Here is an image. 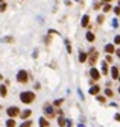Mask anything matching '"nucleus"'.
Instances as JSON below:
<instances>
[{
    "label": "nucleus",
    "mask_w": 120,
    "mask_h": 127,
    "mask_svg": "<svg viewBox=\"0 0 120 127\" xmlns=\"http://www.w3.org/2000/svg\"><path fill=\"white\" fill-rule=\"evenodd\" d=\"M20 100L24 103V105H31V103L35 100V94L32 91H23L20 94Z\"/></svg>",
    "instance_id": "nucleus-1"
},
{
    "label": "nucleus",
    "mask_w": 120,
    "mask_h": 127,
    "mask_svg": "<svg viewBox=\"0 0 120 127\" xmlns=\"http://www.w3.org/2000/svg\"><path fill=\"white\" fill-rule=\"evenodd\" d=\"M6 113H8V117L9 118H17V117H20V109L17 107V106H11L6 109Z\"/></svg>",
    "instance_id": "nucleus-2"
},
{
    "label": "nucleus",
    "mask_w": 120,
    "mask_h": 127,
    "mask_svg": "<svg viewBox=\"0 0 120 127\" xmlns=\"http://www.w3.org/2000/svg\"><path fill=\"white\" fill-rule=\"evenodd\" d=\"M27 79H29V74H27L26 70H20L18 73H17V80H18L20 83H26Z\"/></svg>",
    "instance_id": "nucleus-3"
},
{
    "label": "nucleus",
    "mask_w": 120,
    "mask_h": 127,
    "mask_svg": "<svg viewBox=\"0 0 120 127\" xmlns=\"http://www.w3.org/2000/svg\"><path fill=\"white\" fill-rule=\"evenodd\" d=\"M44 113L47 118H55V109L52 105H44Z\"/></svg>",
    "instance_id": "nucleus-4"
},
{
    "label": "nucleus",
    "mask_w": 120,
    "mask_h": 127,
    "mask_svg": "<svg viewBox=\"0 0 120 127\" xmlns=\"http://www.w3.org/2000/svg\"><path fill=\"white\" fill-rule=\"evenodd\" d=\"M90 76H91L93 80H99L100 79V73L96 70V68H91V70H90Z\"/></svg>",
    "instance_id": "nucleus-5"
},
{
    "label": "nucleus",
    "mask_w": 120,
    "mask_h": 127,
    "mask_svg": "<svg viewBox=\"0 0 120 127\" xmlns=\"http://www.w3.org/2000/svg\"><path fill=\"white\" fill-rule=\"evenodd\" d=\"M31 115H32V111H31V109H26V111H23V112L20 113V118L26 121V120L31 118Z\"/></svg>",
    "instance_id": "nucleus-6"
},
{
    "label": "nucleus",
    "mask_w": 120,
    "mask_h": 127,
    "mask_svg": "<svg viewBox=\"0 0 120 127\" xmlns=\"http://www.w3.org/2000/svg\"><path fill=\"white\" fill-rule=\"evenodd\" d=\"M96 59H97V51H96V50H91V51H90V59H88L91 65H94Z\"/></svg>",
    "instance_id": "nucleus-7"
},
{
    "label": "nucleus",
    "mask_w": 120,
    "mask_h": 127,
    "mask_svg": "<svg viewBox=\"0 0 120 127\" xmlns=\"http://www.w3.org/2000/svg\"><path fill=\"white\" fill-rule=\"evenodd\" d=\"M99 92H100V86L99 85H93L90 88V94L91 95H99Z\"/></svg>",
    "instance_id": "nucleus-8"
},
{
    "label": "nucleus",
    "mask_w": 120,
    "mask_h": 127,
    "mask_svg": "<svg viewBox=\"0 0 120 127\" xmlns=\"http://www.w3.org/2000/svg\"><path fill=\"white\" fill-rule=\"evenodd\" d=\"M105 51L108 55H112L114 51H116V47H114V44H106L105 45Z\"/></svg>",
    "instance_id": "nucleus-9"
},
{
    "label": "nucleus",
    "mask_w": 120,
    "mask_h": 127,
    "mask_svg": "<svg viewBox=\"0 0 120 127\" xmlns=\"http://www.w3.org/2000/svg\"><path fill=\"white\" fill-rule=\"evenodd\" d=\"M88 23H90V17H88V15H84V17H82V21H81V26H82V27H87Z\"/></svg>",
    "instance_id": "nucleus-10"
},
{
    "label": "nucleus",
    "mask_w": 120,
    "mask_h": 127,
    "mask_svg": "<svg viewBox=\"0 0 120 127\" xmlns=\"http://www.w3.org/2000/svg\"><path fill=\"white\" fill-rule=\"evenodd\" d=\"M111 76H112V79H119V68L117 67L111 68Z\"/></svg>",
    "instance_id": "nucleus-11"
},
{
    "label": "nucleus",
    "mask_w": 120,
    "mask_h": 127,
    "mask_svg": "<svg viewBox=\"0 0 120 127\" xmlns=\"http://www.w3.org/2000/svg\"><path fill=\"white\" fill-rule=\"evenodd\" d=\"M38 123H40V127H49V121L46 120L44 117H41V118H40V121H38Z\"/></svg>",
    "instance_id": "nucleus-12"
},
{
    "label": "nucleus",
    "mask_w": 120,
    "mask_h": 127,
    "mask_svg": "<svg viewBox=\"0 0 120 127\" xmlns=\"http://www.w3.org/2000/svg\"><path fill=\"white\" fill-rule=\"evenodd\" d=\"M15 126H17V123H15V120H14V118L6 120V127H15Z\"/></svg>",
    "instance_id": "nucleus-13"
},
{
    "label": "nucleus",
    "mask_w": 120,
    "mask_h": 127,
    "mask_svg": "<svg viewBox=\"0 0 120 127\" xmlns=\"http://www.w3.org/2000/svg\"><path fill=\"white\" fill-rule=\"evenodd\" d=\"M0 95H2V97H6L8 95V89H6V86H5V85L0 86Z\"/></svg>",
    "instance_id": "nucleus-14"
},
{
    "label": "nucleus",
    "mask_w": 120,
    "mask_h": 127,
    "mask_svg": "<svg viewBox=\"0 0 120 127\" xmlns=\"http://www.w3.org/2000/svg\"><path fill=\"white\" fill-rule=\"evenodd\" d=\"M87 57H88V55L84 53V51H81V53H79V62H85V61H87Z\"/></svg>",
    "instance_id": "nucleus-15"
},
{
    "label": "nucleus",
    "mask_w": 120,
    "mask_h": 127,
    "mask_svg": "<svg viewBox=\"0 0 120 127\" xmlns=\"http://www.w3.org/2000/svg\"><path fill=\"white\" fill-rule=\"evenodd\" d=\"M58 124H59V127H64V126L67 124V120H65L64 117H59V118H58Z\"/></svg>",
    "instance_id": "nucleus-16"
},
{
    "label": "nucleus",
    "mask_w": 120,
    "mask_h": 127,
    "mask_svg": "<svg viewBox=\"0 0 120 127\" xmlns=\"http://www.w3.org/2000/svg\"><path fill=\"white\" fill-rule=\"evenodd\" d=\"M102 73L104 74H108V62H102Z\"/></svg>",
    "instance_id": "nucleus-17"
},
{
    "label": "nucleus",
    "mask_w": 120,
    "mask_h": 127,
    "mask_svg": "<svg viewBox=\"0 0 120 127\" xmlns=\"http://www.w3.org/2000/svg\"><path fill=\"white\" fill-rule=\"evenodd\" d=\"M20 127H32V121H31V120H26V121H23Z\"/></svg>",
    "instance_id": "nucleus-18"
},
{
    "label": "nucleus",
    "mask_w": 120,
    "mask_h": 127,
    "mask_svg": "<svg viewBox=\"0 0 120 127\" xmlns=\"http://www.w3.org/2000/svg\"><path fill=\"white\" fill-rule=\"evenodd\" d=\"M87 39L90 42H93L94 41V33H91V32H87Z\"/></svg>",
    "instance_id": "nucleus-19"
},
{
    "label": "nucleus",
    "mask_w": 120,
    "mask_h": 127,
    "mask_svg": "<svg viewBox=\"0 0 120 127\" xmlns=\"http://www.w3.org/2000/svg\"><path fill=\"white\" fill-rule=\"evenodd\" d=\"M111 8H112V6H111L110 3H105V5H104V12H108V11H111Z\"/></svg>",
    "instance_id": "nucleus-20"
},
{
    "label": "nucleus",
    "mask_w": 120,
    "mask_h": 127,
    "mask_svg": "<svg viewBox=\"0 0 120 127\" xmlns=\"http://www.w3.org/2000/svg\"><path fill=\"white\" fill-rule=\"evenodd\" d=\"M105 95H106V97H112V91H111L110 88H106V89H105Z\"/></svg>",
    "instance_id": "nucleus-21"
},
{
    "label": "nucleus",
    "mask_w": 120,
    "mask_h": 127,
    "mask_svg": "<svg viewBox=\"0 0 120 127\" xmlns=\"http://www.w3.org/2000/svg\"><path fill=\"white\" fill-rule=\"evenodd\" d=\"M97 101H100V103H105V101H106L105 95H97Z\"/></svg>",
    "instance_id": "nucleus-22"
},
{
    "label": "nucleus",
    "mask_w": 120,
    "mask_h": 127,
    "mask_svg": "<svg viewBox=\"0 0 120 127\" xmlns=\"http://www.w3.org/2000/svg\"><path fill=\"white\" fill-rule=\"evenodd\" d=\"M65 47H67L68 53H72V45H70V42H68V41H65Z\"/></svg>",
    "instance_id": "nucleus-23"
},
{
    "label": "nucleus",
    "mask_w": 120,
    "mask_h": 127,
    "mask_svg": "<svg viewBox=\"0 0 120 127\" xmlns=\"http://www.w3.org/2000/svg\"><path fill=\"white\" fill-rule=\"evenodd\" d=\"M104 20H105L104 15H99V17H97V23H99V24H102V23H104Z\"/></svg>",
    "instance_id": "nucleus-24"
},
{
    "label": "nucleus",
    "mask_w": 120,
    "mask_h": 127,
    "mask_svg": "<svg viewBox=\"0 0 120 127\" xmlns=\"http://www.w3.org/2000/svg\"><path fill=\"white\" fill-rule=\"evenodd\" d=\"M62 101H64V100H62V99H59V100H56L55 103H53V106H61V103Z\"/></svg>",
    "instance_id": "nucleus-25"
},
{
    "label": "nucleus",
    "mask_w": 120,
    "mask_h": 127,
    "mask_svg": "<svg viewBox=\"0 0 120 127\" xmlns=\"http://www.w3.org/2000/svg\"><path fill=\"white\" fill-rule=\"evenodd\" d=\"M8 6H6V3H0V11H2V12H3V11L5 9H6Z\"/></svg>",
    "instance_id": "nucleus-26"
},
{
    "label": "nucleus",
    "mask_w": 120,
    "mask_h": 127,
    "mask_svg": "<svg viewBox=\"0 0 120 127\" xmlns=\"http://www.w3.org/2000/svg\"><path fill=\"white\" fill-rule=\"evenodd\" d=\"M3 41H5V42H12V41H14V38L8 36V38H3Z\"/></svg>",
    "instance_id": "nucleus-27"
},
{
    "label": "nucleus",
    "mask_w": 120,
    "mask_h": 127,
    "mask_svg": "<svg viewBox=\"0 0 120 127\" xmlns=\"http://www.w3.org/2000/svg\"><path fill=\"white\" fill-rule=\"evenodd\" d=\"M114 44H120V35H117L114 38Z\"/></svg>",
    "instance_id": "nucleus-28"
},
{
    "label": "nucleus",
    "mask_w": 120,
    "mask_h": 127,
    "mask_svg": "<svg viewBox=\"0 0 120 127\" xmlns=\"http://www.w3.org/2000/svg\"><path fill=\"white\" fill-rule=\"evenodd\" d=\"M114 12H116V15H120V6L114 8Z\"/></svg>",
    "instance_id": "nucleus-29"
},
{
    "label": "nucleus",
    "mask_w": 120,
    "mask_h": 127,
    "mask_svg": "<svg viewBox=\"0 0 120 127\" xmlns=\"http://www.w3.org/2000/svg\"><path fill=\"white\" fill-rule=\"evenodd\" d=\"M106 62H112V56H111V55L106 56Z\"/></svg>",
    "instance_id": "nucleus-30"
},
{
    "label": "nucleus",
    "mask_w": 120,
    "mask_h": 127,
    "mask_svg": "<svg viewBox=\"0 0 120 127\" xmlns=\"http://www.w3.org/2000/svg\"><path fill=\"white\" fill-rule=\"evenodd\" d=\"M116 55H117V57H120V49H117V50H116Z\"/></svg>",
    "instance_id": "nucleus-31"
},
{
    "label": "nucleus",
    "mask_w": 120,
    "mask_h": 127,
    "mask_svg": "<svg viewBox=\"0 0 120 127\" xmlns=\"http://www.w3.org/2000/svg\"><path fill=\"white\" fill-rule=\"evenodd\" d=\"M116 120H117V121H120V113H117V115H116Z\"/></svg>",
    "instance_id": "nucleus-32"
},
{
    "label": "nucleus",
    "mask_w": 120,
    "mask_h": 127,
    "mask_svg": "<svg viewBox=\"0 0 120 127\" xmlns=\"http://www.w3.org/2000/svg\"><path fill=\"white\" fill-rule=\"evenodd\" d=\"M100 2H111V0H100Z\"/></svg>",
    "instance_id": "nucleus-33"
},
{
    "label": "nucleus",
    "mask_w": 120,
    "mask_h": 127,
    "mask_svg": "<svg viewBox=\"0 0 120 127\" xmlns=\"http://www.w3.org/2000/svg\"><path fill=\"white\" fill-rule=\"evenodd\" d=\"M0 3H3V0H0Z\"/></svg>",
    "instance_id": "nucleus-34"
},
{
    "label": "nucleus",
    "mask_w": 120,
    "mask_h": 127,
    "mask_svg": "<svg viewBox=\"0 0 120 127\" xmlns=\"http://www.w3.org/2000/svg\"><path fill=\"white\" fill-rule=\"evenodd\" d=\"M119 6H120V0H119Z\"/></svg>",
    "instance_id": "nucleus-35"
},
{
    "label": "nucleus",
    "mask_w": 120,
    "mask_h": 127,
    "mask_svg": "<svg viewBox=\"0 0 120 127\" xmlns=\"http://www.w3.org/2000/svg\"><path fill=\"white\" fill-rule=\"evenodd\" d=\"M119 82H120V76H119Z\"/></svg>",
    "instance_id": "nucleus-36"
},
{
    "label": "nucleus",
    "mask_w": 120,
    "mask_h": 127,
    "mask_svg": "<svg viewBox=\"0 0 120 127\" xmlns=\"http://www.w3.org/2000/svg\"><path fill=\"white\" fill-rule=\"evenodd\" d=\"M119 92H120V88H119Z\"/></svg>",
    "instance_id": "nucleus-37"
}]
</instances>
